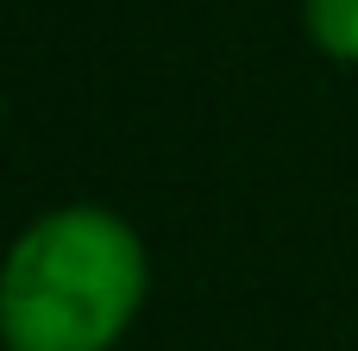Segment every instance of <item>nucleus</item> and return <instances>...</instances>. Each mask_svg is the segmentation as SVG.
<instances>
[{
    "instance_id": "obj_1",
    "label": "nucleus",
    "mask_w": 358,
    "mask_h": 351,
    "mask_svg": "<svg viewBox=\"0 0 358 351\" xmlns=\"http://www.w3.org/2000/svg\"><path fill=\"white\" fill-rule=\"evenodd\" d=\"M151 289L145 239L69 201L38 214L0 257V345L6 351H113Z\"/></svg>"
},
{
    "instance_id": "obj_2",
    "label": "nucleus",
    "mask_w": 358,
    "mask_h": 351,
    "mask_svg": "<svg viewBox=\"0 0 358 351\" xmlns=\"http://www.w3.org/2000/svg\"><path fill=\"white\" fill-rule=\"evenodd\" d=\"M302 25L321 57L358 63V0H302Z\"/></svg>"
}]
</instances>
